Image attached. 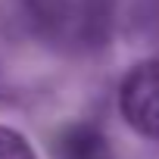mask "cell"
Wrapping results in <instances>:
<instances>
[{
  "instance_id": "cell-1",
  "label": "cell",
  "mask_w": 159,
  "mask_h": 159,
  "mask_svg": "<svg viewBox=\"0 0 159 159\" xmlns=\"http://www.w3.org/2000/svg\"><path fill=\"white\" fill-rule=\"evenodd\" d=\"M119 106L137 134L159 140V59L128 72L119 91Z\"/></svg>"
},
{
  "instance_id": "cell-2",
  "label": "cell",
  "mask_w": 159,
  "mask_h": 159,
  "mask_svg": "<svg viewBox=\"0 0 159 159\" xmlns=\"http://www.w3.org/2000/svg\"><path fill=\"white\" fill-rule=\"evenodd\" d=\"M62 159H109L106 143L97 131L91 128H75L69 140L62 143Z\"/></svg>"
},
{
  "instance_id": "cell-3",
  "label": "cell",
  "mask_w": 159,
  "mask_h": 159,
  "mask_svg": "<svg viewBox=\"0 0 159 159\" xmlns=\"http://www.w3.org/2000/svg\"><path fill=\"white\" fill-rule=\"evenodd\" d=\"M0 159H38V156L19 131L0 125Z\"/></svg>"
}]
</instances>
